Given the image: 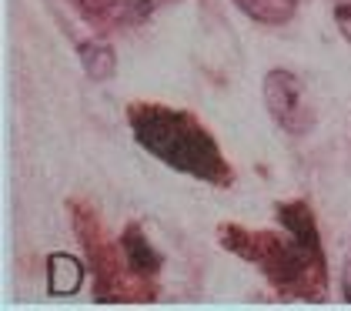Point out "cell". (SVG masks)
Wrapping results in <instances>:
<instances>
[{
	"mask_svg": "<svg viewBox=\"0 0 351 311\" xmlns=\"http://www.w3.org/2000/svg\"><path fill=\"white\" fill-rule=\"evenodd\" d=\"M281 234L244 228L224 221L217 241L224 251L261 268L281 298L298 301H324L328 295V258H324L318 218L308 201H278L274 205Z\"/></svg>",
	"mask_w": 351,
	"mask_h": 311,
	"instance_id": "cell-1",
	"label": "cell"
},
{
	"mask_svg": "<svg viewBox=\"0 0 351 311\" xmlns=\"http://www.w3.org/2000/svg\"><path fill=\"white\" fill-rule=\"evenodd\" d=\"M128 124L137 144L171 171L215 187H231L234 174L221 144L191 111L158 101H134L128 107Z\"/></svg>",
	"mask_w": 351,
	"mask_h": 311,
	"instance_id": "cell-2",
	"label": "cell"
},
{
	"mask_svg": "<svg viewBox=\"0 0 351 311\" xmlns=\"http://www.w3.org/2000/svg\"><path fill=\"white\" fill-rule=\"evenodd\" d=\"M67 207L74 218V231L87 251V268L94 275V298L104 305L110 301H158V285L128 268L121 241L114 244L108 238L97 211L84 201H71Z\"/></svg>",
	"mask_w": 351,
	"mask_h": 311,
	"instance_id": "cell-3",
	"label": "cell"
},
{
	"mask_svg": "<svg viewBox=\"0 0 351 311\" xmlns=\"http://www.w3.org/2000/svg\"><path fill=\"white\" fill-rule=\"evenodd\" d=\"M261 94H265V107H268L271 121L285 134L308 137L315 130V107L308 101L304 80L298 78L295 71H288V67L268 71L265 84H261Z\"/></svg>",
	"mask_w": 351,
	"mask_h": 311,
	"instance_id": "cell-4",
	"label": "cell"
},
{
	"mask_svg": "<svg viewBox=\"0 0 351 311\" xmlns=\"http://www.w3.org/2000/svg\"><path fill=\"white\" fill-rule=\"evenodd\" d=\"M67 3H71L90 27H97V30L134 27L151 17L137 0H67Z\"/></svg>",
	"mask_w": 351,
	"mask_h": 311,
	"instance_id": "cell-5",
	"label": "cell"
},
{
	"mask_svg": "<svg viewBox=\"0 0 351 311\" xmlns=\"http://www.w3.org/2000/svg\"><path fill=\"white\" fill-rule=\"evenodd\" d=\"M121 251H124V261H128V268L134 271V275H141V278H158L164 268V255L151 244V238H147V231L141 228V221H131L124 231H121Z\"/></svg>",
	"mask_w": 351,
	"mask_h": 311,
	"instance_id": "cell-6",
	"label": "cell"
},
{
	"mask_svg": "<svg viewBox=\"0 0 351 311\" xmlns=\"http://www.w3.org/2000/svg\"><path fill=\"white\" fill-rule=\"evenodd\" d=\"M87 281V268L77 255L71 251H54L47 255V291L54 298H74Z\"/></svg>",
	"mask_w": 351,
	"mask_h": 311,
	"instance_id": "cell-7",
	"label": "cell"
},
{
	"mask_svg": "<svg viewBox=\"0 0 351 311\" xmlns=\"http://www.w3.org/2000/svg\"><path fill=\"white\" fill-rule=\"evenodd\" d=\"M77 57H81V71L94 84H104L117 74V54L108 41H84L77 47Z\"/></svg>",
	"mask_w": 351,
	"mask_h": 311,
	"instance_id": "cell-8",
	"label": "cell"
},
{
	"mask_svg": "<svg viewBox=\"0 0 351 311\" xmlns=\"http://www.w3.org/2000/svg\"><path fill=\"white\" fill-rule=\"evenodd\" d=\"M241 14H247L251 21L258 24H268V27H281L288 24L295 17L298 3L295 0H231Z\"/></svg>",
	"mask_w": 351,
	"mask_h": 311,
	"instance_id": "cell-9",
	"label": "cell"
},
{
	"mask_svg": "<svg viewBox=\"0 0 351 311\" xmlns=\"http://www.w3.org/2000/svg\"><path fill=\"white\" fill-rule=\"evenodd\" d=\"M335 27L341 30V37L351 44V0H338L335 3Z\"/></svg>",
	"mask_w": 351,
	"mask_h": 311,
	"instance_id": "cell-10",
	"label": "cell"
},
{
	"mask_svg": "<svg viewBox=\"0 0 351 311\" xmlns=\"http://www.w3.org/2000/svg\"><path fill=\"white\" fill-rule=\"evenodd\" d=\"M341 295H345V301L351 305V258L345 261V271H341Z\"/></svg>",
	"mask_w": 351,
	"mask_h": 311,
	"instance_id": "cell-11",
	"label": "cell"
},
{
	"mask_svg": "<svg viewBox=\"0 0 351 311\" xmlns=\"http://www.w3.org/2000/svg\"><path fill=\"white\" fill-rule=\"evenodd\" d=\"M137 3H141V7H144V10L151 14L154 7H161V3H174V0H137Z\"/></svg>",
	"mask_w": 351,
	"mask_h": 311,
	"instance_id": "cell-12",
	"label": "cell"
},
{
	"mask_svg": "<svg viewBox=\"0 0 351 311\" xmlns=\"http://www.w3.org/2000/svg\"><path fill=\"white\" fill-rule=\"evenodd\" d=\"M295 3H311V0H295Z\"/></svg>",
	"mask_w": 351,
	"mask_h": 311,
	"instance_id": "cell-13",
	"label": "cell"
}]
</instances>
